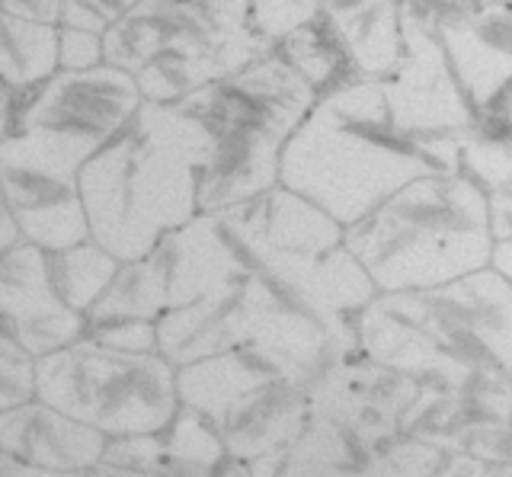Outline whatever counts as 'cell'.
<instances>
[{"label": "cell", "instance_id": "cell-1", "mask_svg": "<svg viewBox=\"0 0 512 477\" xmlns=\"http://www.w3.org/2000/svg\"><path fill=\"white\" fill-rule=\"evenodd\" d=\"M436 170H458V161L400 129L384 81L375 77H352L324 93L282 151V186L343 228Z\"/></svg>", "mask_w": 512, "mask_h": 477}, {"label": "cell", "instance_id": "cell-2", "mask_svg": "<svg viewBox=\"0 0 512 477\" xmlns=\"http://www.w3.org/2000/svg\"><path fill=\"white\" fill-rule=\"evenodd\" d=\"M208 135L180 103L144 100L135 119L77 173L90 237L132 263L199 215Z\"/></svg>", "mask_w": 512, "mask_h": 477}, {"label": "cell", "instance_id": "cell-3", "mask_svg": "<svg viewBox=\"0 0 512 477\" xmlns=\"http://www.w3.org/2000/svg\"><path fill=\"white\" fill-rule=\"evenodd\" d=\"M359 353L420 385L455 388L474 369L512 375V279L496 266L426 292H378L356 317Z\"/></svg>", "mask_w": 512, "mask_h": 477}, {"label": "cell", "instance_id": "cell-4", "mask_svg": "<svg viewBox=\"0 0 512 477\" xmlns=\"http://www.w3.org/2000/svg\"><path fill=\"white\" fill-rule=\"evenodd\" d=\"M346 244L378 292H426L493 266L490 202L468 173L416 177L346 228Z\"/></svg>", "mask_w": 512, "mask_h": 477}, {"label": "cell", "instance_id": "cell-5", "mask_svg": "<svg viewBox=\"0 0 512 477\" xmlns=\"http://www.w3.org/2000/svg\"><path fill=\"white\" fill-rule=\"evenodd\" d=\"M317 100L320 93L276 49L180 100L208 135L199 170V215L237 209L276 189L285 141Z\"/></svg>", "mask_w": 512, "mask_h": 477}, {"label": "cell", "instance_id": "cell-6", "mask_svg": "<svg viewBox=\"0 0 512 477\" xmlns=\"http://www.w3.org/2000/svg\"><path fill=\"white\" fill-rule=\"evenodd\" d=\"M218 218L247 263L292 305L333 330H356L359 311L378 289L333 215L279 183Z\"/></svg>", "mask_w": 512, "mask_h": 477}, {"label": "cell", "instance_id": "cell-7", "mask_svg": "<svg viewBox=\"0 0 512 477\" xmlns=\"http://www.w3.org/2000/svg\"><path fill=\"white\" fill-rule=\"evenodd\" d=\"M269 52L250 0H138L103 33V55L135 77L148 103H180Z\"/></svg>", "mask_w": 512, "mask_h": 477}, {"label": "cell", "instance_id": "cell-8", "mask_svg": "<svg viewBox=\"0 0 512 477\" xmlns=\"http://www.w3.org/2000/svg\"><path fill=\"white\" fill-rule=\"evenodd\" d=\"M141 103L135 77L109 61L87 71L58 68L48 81L16 93L0 164L77 180L90 157L135 119Z\"/></svg>", "mask_w": 512, "mask_h": 477}, {"label": "cell", "instance_id": "cell-9", "mask_svg": "<svg viewBox=\"0 0 512 477\" xmlns=\"http://www.w3.org/2000/svg\"><path fill=\"white\" fill-rule=\"evenodd\" d=\"M36 397L106 439L164 433L180 410L170 359L112 349L87 333L36 359Z\"/></svg>", "mask_w": 512, "mask_h": 477}, {"label": "cell", "instance_id": "cell-10", "mask_svg": "<svg viewBox=\"0 0 512 477\" xmlns=\"http://www.w3.org/2000/svg\"><path fill=\"white\" fill-rule=\"evenodd\" d=\"M404 36V61L384 81L391 113L407 135L458 161V141L471 129L474 106L448 65L436 29L404 17Z\"/></svg>", "mask_w": 512, "mask_h": 477}, {"label": "cell", "instance_id": "cell-11", "mask_svg": "<svg viewBox=\"0 0 512 477\" xmlns=\"http://www.w3.org/2000/svg\"><path fill=\"white\" fill-rule=\"evenodd\" d=\"M416 394L420 381L384 369L359 349L336 359L308 388L311 417L343 426L372 455L400 436V417Z\"/></svg>", "mask_w": 512, "mask_h": 477}, {"label": "cell", "instance_id": "cell-12", "mask_svg": "<svg viewBox=\"0 0 512 477\" xmlns=\"http://www.w3.org/2000/svg\"><path fill=\"white\" fill-rule=\"evenodd\" d=\"M464 97L474 113L512 97V7L509 0H474L439 29Z\"/></svg>", "mask_w": 512, "mask_h": 477}, {"label": "cell", "instance_id": "cell-13", "mask_svg": "<svg viewBox=\"0 0 512 477\" xmlns=\"http://www.w3.org/2000/svg\"><path fill=\"white\" fill-rule=\"evenodd\" d=\"M109 439L39 397L0 410V452L29 468L84 474L103 461Z\"/></svg>", "mask_w": 512, "mask_h": 477}, {"label": "cell", "instance_id": "cell-14", "mask_svg": "<svg viewBox=\"0 0 512 477\" xmlns=\"http://www.w3.org/2000/svg\"><path fill=\"white\" fill-rule=\"evenodd\" d=\"M311 420V397L301 385L272 378L240 401L215 423L228 458L260 461L288 449Z\"/></svg>", "mask_w": 512, "mask_h": 477}, {"label": "cell", "instance_id": "cell-15", "mask_svg": "<svg viewBox=\"0 0 512 477\" xmlns=\"http://www.w3.org/2000/svg\"><path fill=\"white\" fill-rule=\"evenodd\" d=\"M324 20L346 45L359 77L388 81L407 52L400 0H324Z\"/></svg>", "mask_w": 512, "mask_h": 477}, {"label": "cell", "instance_id": "cell-16", "mask_svg": "<svg viewBox=\"0 0 512 477\" xmlns=\"http://www.w3.org/2000/svg\"><path fill=\"white\" fill-rule=\"evenodd\" d=\"M458 167L484 189L496 244L512 241V97L474 113L458 141Z\"/></svg>", "mask_w": 512, "mask_h": 477}, {"label": "cell", "instance_id": "cell-17", "mask_svg": "<svg viewBox=\"0 0 512 477\" xmlns=\"http://www.w3.org/2000/svg\"><path fill=\"white\" fill-rule=\"evenodd\" d=\"M272 378L279 375L260 356L247 353V349H228V353L180 365L176 369V391H180L183 407L199 410L212 423H218L240 397Z\"/></svg>", "mask_w": 512, "mask_h": 477}, {"label": "cell", "instance_id": "cell-18", "mask_svg": "<svg viewBox=\"0 0 512 477\" xmlns=\"http://www.w3.org/2000/svg\"><path fill=\"white\" fill-rule=\"evenodd\" d=\"M368 461L372 452L362 449L356 436L330 420L311 417L288 449L247 465L256 477H343L365 468Z\"/></svg>", "mask_w": 512, "mask_h": 477}, {"label": "cell", "instance_id": "cell-19", "mask_svg": "<svg viewBox=\"0 0 512 477\" xmlns=\"http://www.w3.org/2000/svg\"><path fill=\"white\" fill-rule=\"evenodd\" d=\"M58 71V26L0 13V84L29 90Z\"/></svg>", "mask_w": 512, "mask_h": 477}, {"label": "cell", "instance_id": "cell-20", "mask_svg": "<svg viewBox=\"0 0 512 477\" xmlns=\"http://www.w3.org/2000/svg\"><path fill=\"white\" fill-rule=\"evenodd\" d=\"M288 65H292L304 81H308L320 97L336 87H343L352 77H359L352 68L346 45L336 36V29L320 13L317 20L304 23L292 36H285L279 45H272Z\"/></svg>", "mask_w": 512, "mask_h": 477}, {"label": "cell", "instance_id": "cell-21", "mask_svg": "<svg viewBox=\"0 0 512 477\" xmlns=\"http://www.w3.org/2000/svg\"><path fill=\"white\" fill-rule=\"evenodd\" d=\"M48 263V282H52L55 295L68 305L71 311L87 314L100 295L109 289V282L119 273V260L100 244L84 241L64 250H45Z\"/></svg>", "mask_w": 512, "mask_h": 477}, {"label": "cell", "instance_id": "cell-22", "mask_svg": "<svg viewBox=\"0 0 512 477\" xmlns=\"http://www.w3.org/2000/svg\"><path fill=\"white\" fill-rule=\"evenodd\" d=\"M164 442L167 452L180 461H189V465H199L208 471H218L221 461L228 458V449H224V439L218 433V426L205 417V413L183 407L176 410L173 423L164 429Z\"/></svg>", "mask_w": 512, "mask_h": 477}, {"label": "cell", "instance_id": "cell-23", "mask_svg": "<svg viewBox=\"0 0 512 477\" xmlns=\"http://www.w3.org/2000/svg\"><path fill=\"white\" fill-rule=\"evenodd\" d=\"M445 449L420 436H397L372 455V468L381 477H436Z\"/></svg>", "mask_w": 512, "mask_h": 477}, {"label": "cell", "instance_id": "cell-24", "mask_svg": "<svg viewBox=\"0 0 512 477\" xmlns=\"http://www.w3.org/2000/svg\"><path fill=\"white\" fill-rule=\"evenodd\" d=\"M324 0H250V26L269 49L320 17Z\"/></svg>", "mask_w": 512, "mask_h": 477}, {"label": "cell", "instance_id": "cell-25", "mask_svg": "<svg viewBox=\"0 0 512 477\" xmlns=\"http://www.w3.org/2000/svg\"><path fill=\"white\" fill-rule=\"evenodd\" d=\"M138 0H61L58 26L90 29V33H106L116 26Z\"/></svg>", "mask_w": 512, "mask_h": 477}, {"label": "cell", "instance_id": "cell-26", "mask_svg": "<svg viewBox=\"0 0 512 477\" xmlns=\"http://www.w3.org/2000/svg\"><path fill=\"white\" fill-rule=\"evenodd\" d=\"M87 337L100 340L125 353H157V324L154 321H103L87 324Z\"/></svg>", "mask_w": 512, "mask_h": 477}, {"label": "cell", "instance_id": "cell-27", "mask_svg": "<svg viewBox=\"0 0 512 477\" xmlns=\"http://www.w3.org/2000/svg\"><path fill=\"white\" fill-rule=\"evenodd\" d=\"M103 36L90 29L58 26V68L61 71H87L103 65Z\"/></svg>", "mask_w": 512, "mask_h": 477}, {"label": "cell", "instance_id": "cell-28", "mask_svg": "<svg viewBox=\"0 0 512 477\" xmlns=\"http://www.w3.org/2000/svg\"><path fill=\"white\" fill-rule=\"evenodd\" d=\"M36 397V362L0 353V410L20 407Z\"/></svg>", "mask_w": 512, "mask_h": 477}, {"label": "cell", "instance_id": "cell-29", "mask_svg": "<svg viewBox=\"0 0 512 477\" xmlns=\"http://www.w3.org/2000/svg\"><path fill=\"white\" fill-rule=\"evenodd\" d=\"M90 477H218V474L199 465H189V461H180L167 452L160 461H154L151 468H112L100 461V465L90 471Z\"/></svg>", "mask_w": 512, "mask_h": 477}, {"label": "cell", "instance_id": "cell-30", "mask_svg": "<svg viewBox=\"0 0 512 477\" xmlns=\"http://www.w3.org/2000/svg\"><path fill=\"white\" fill-rule=\"evenodd\" d=\"M436 477H512V465H496L471 452H448Z\"/></svg>", "mask_w": 512, "mask_h": 477}, {"label": "cell", "instance_id": "cell-31", "mask_svg": "<svg viewBox=\"0 0 512 477\" xmlns=\"http://www.w3.org/2000/svg\"><path fill=\"white\" fill-rule=\"evenodd\" d=\"M0 13H10V17H20L29 23L58 26L61 0H0Z\"/></svg>", "mask_w": 512, "mask_h": 477}, {"label": "cell", "instance_id": "cell-32", "mask_svg": "<svg viewBox=\"0 0 512 477\" xmlns=\"http://www.w3.org/2000/svg\"><path fill=\"white\" fill-rule=\"evenodd\" d=\"M0 477H90V471H84V474L42 471V468H29V465H23V461H16V458L0 452Z\"/></svg>", "mask_w": 512, "mask_h": 477}, {"label": "cell", "instance_id": "cell-33", "mask_svg": "<svg viewBox=\"0 0 512 477\" xmlns=\"http://www.w3.org/2000/svg\"><path fill=\"white\" fill-rule=\"evenodd\" d=\"M20 241H23L20 228H16V221L10 215V205H7V196H4V186H0V250L20 244Z\"/></svg>", "mask_w": 512, "mask_h": 477}, {"label": "cell", "instance_id": "cell-34", "mask_svg": "<svg viewBox=\"0 0 512 477\" xmlns=\"http://www.w3.org/2000/svg\"><path fill=\"white\" fill-rule=\"evenodd\" d=\"M493 266L500 269L506 279H512V241L496 244V250H493Z\"/></svg>", "mask_w": 512, "mask_h": 477}, {"label": "cell", "instance_id": "cell-35", "mask_svg": "<svg viewBox=\"0 0 512 477\" xmlns=\"http://www.w3.org/2000/svg\"><path fill=\"white\" fill-rule=\"evenodd\" d=\"M215 474H218V477H256L247 461H237V458H224V461H221V468H218Z\"/></svg>", "mask_w": 512, "mask_h": 477}, {"label": "cell", "instance_id": "cell-36", "mask_svg": "<svg viewBox=\"0 0 512 477\" xmlns=\"http://www.w3.org/2000/svg\"><path fill=\"white\" fill-rule=\"evenodd\" d=\"M10 119H13V109H4V106H0V141H4L7 132H10Z\"/></svg>", "mask_w": 512, "mask_h": 477}, {"label": "cell", "instance_id": "cell-37", "mask_svg": "<svg viewBox=\"0 0 512 477\" xmlns=\"http://www.w3.org/2000/svg\"><path fill=\"white\" fill-rule=\"evenodd\" d=\"M509 7H512V0H509Z\"/></svg>", "mask_w": 512, "mask_h": 477}]
</instances>
